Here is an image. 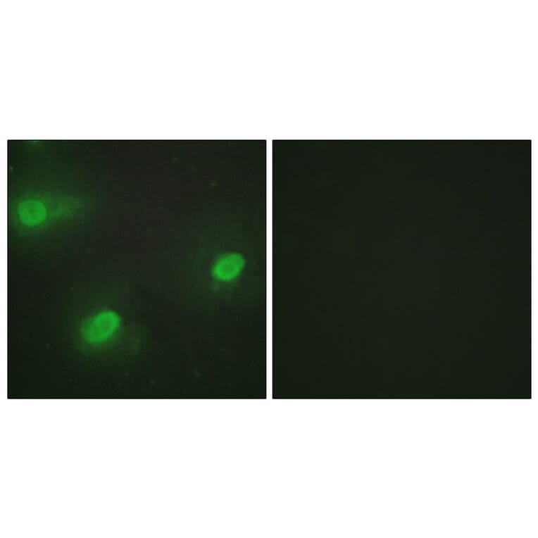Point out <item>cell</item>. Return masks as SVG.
Listing matches in <instances>:
<instances>
[{
    "instance_id": "cell-2",
    "label": "cell",
    "mask_w": 538,
    "mask_h": 538,
    "mask_svg": "<svg viewBox=\"0 0 538 538\" xmlns=\"http://www.w3.org/2000/svg\"><path fill=\"white\" fill-rule=\"evenodd\" d=\"M244 266V259L239 254L231 253L220 257L214 263L212 275L220 282H229L235 280Z\"/></svg>"
},
{
    "instance_id": "cell-1",
    "label": "cell",
    "mask_w": 538,
    "mask_h": 538,
    "mask_svg": "<svg viewBox=\"0 0 538 538\" xmlns=\"http://www.w3.org/2000/svg\"><path fill=\"white\" fill-rule=\"evenodd\" d=\"M120 319L118 314L111 311L103 312L94 316L82 326L83 338L89 343L106 341L118 330Z\"/></svg>"
},
{
    "instance_id": "cell-3",
    "label": "cell",
    "mask_w": 538,
    "mask_h": 538,
    "mask_svg": "<svg viewBox=\"0 0 538 538\" xmlns=\"http://www.w3.org/2000/svg\"><path fill=\"white\" fill-rule=\"evenodd\" d=\"M18 212L21 221L29 226L40 223L46 217L44 206L36 200L21 202L18 206Z\"/></svg>"
}]
</instances>
